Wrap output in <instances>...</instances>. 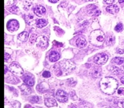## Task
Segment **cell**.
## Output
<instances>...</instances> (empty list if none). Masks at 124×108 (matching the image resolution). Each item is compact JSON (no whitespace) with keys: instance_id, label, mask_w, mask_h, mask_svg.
Returning <instances> with one entry per match:
<instances>
[{"instance_id":"cell-42","label":"cell","mask_w":124,"mask_h":108,"mask_svg":"<svg viewBox=\"0 0 124 108\" xmlns=\"http://www.w3.org/2000/svg\"><path fill=\"white\" fill-rule=\"evenodd\" d=\"M48 1L50 2H52V3H56V2H58L59 0H48Z\"/></svg>"},{"instance_id":"cell-29","label":"cell","mask_w":124,"mask_h":108,"mask_svg":"<svg viewBox=\"0 0 124 108\" xmlns=\"http://www.w3.org/2000/svg\"><path fill=\"white\" fill-rule=\"evenodd\" d=\"M12 106L13 108H21V103L18 101H15L12 103Z\"/></svg>"},{"instance_id":"cell-41","label":"cell","mask_w":124,"mask_h":108,"mask_svg":"<svg viewBox=\"0 0 124 108\" xmlns=\"http://www.w3.org/2000/svg\"><path fill=\"white\" fill-rule=\"evenodd\" d=\"M24 108H34L31 106V105H30V104H27V105L25 106Z\"/></svg>"},{"instance_id":"cell-40","label":"cell","mask_w":124,"mask_h":108,"mask_svg":"<svg viewBox=\"0 0 124 108\" xmlns=\"http://www.w3.org/2000/svg\"><path fill=\"white\" fill-rule=\"evenodd\" d=\"M105 1V2H107V4H111L113 3L114 1L115 0H104Z\"/></svg>"},{"instance_id":"cell-43","label":"cell","mask_w":124,"mask_h":108,"mask_svg":"<svg viewBox=\"0 0 124 108\" xmlns=\"http://www.w3.org/2000/svg\"><path fill=\"white\" fill-rule=\"evenodd\" d=\"M7 70H8V69H7V66H4V74H6V73L7 72Z\"/></svg>"},{"instance_id":"cell-3","label":"cell","mask_w":124,"mask_h":108,"mask_svg":"<svg viewBox=\"0 0 124 108\" xmlns=\"http://www.w3.org/2000/svg\"><path fill=\"white\" fill-rule=\"evenodd\" d=\"M59 67L61 69L62 72H71L75 68V64L73 61L67 59H64L61 61L58 64Z\"/></svg>"},{"instance_id":"cell-39","label":"cell","mask_w":124,"mask_h":108,"mask_svg":"<svg viewBox=\"0 0 124 108\" xmlns=\"http://www.w3.org/2000/svg\"><path fill=\"white\" fill-rule=\"evenodd\" d=\"M117 53L119 54H123L124 53V50L123 49H117Z\"/></svg>"},{"instance_id":"cell-11","label":"cell","mask_w":124,"mask_h":108,"mask_svg":"<svg viewBox=\"0 0 124 108\" xmlns=\"http://www.w3.org/2000/svg\"><path fill=\"white\" fill-rule=\"evenodd\" d=\"M34 12L38 17H42V16H43L46 13V8L44 7H43V6H36L34 8Z\"/></svg>"},{"instance_id":"cell-20","label":"cell","mask_w":124,"mask_h":108,"mask_svg":"<svg viewBox=\"0 0 124 108\" xmlns=\"http://www.w3.org/2000/svg\"><path fill=\"white\" fill-rule=\"evenodd\" d=\"M18 38L20 41H23V42H25V41H26L28 40L29 33L27 32H23L20 34H19Z\"/></svg>"},{"instance_id":"cell-18","label":"cell","mask_w":124,"mask_h":108,"mask_svg":"<svg viewBox=\"0 0 124 108\" xmlns=\"http://www.w3.org/2000/svg\"><path fill=\"white\" fill-rule=\"evenodd\" d=\"M102 74V69L101 68L98 67H94L92 71V75L94 78H98L101 76Z\"/></svg>"},{"instance_id":"cell-37","label":"cell","mask_w":124,"mask_h":108,"mask_svg":"<svg viewBox=\"0 0 124 108\" xmlns=\"http://www.w3.org/2000/svg\"><path fill=\"white\" fill-rule=\"evenodd\" d=\"M117 93L121 95L124 96V87H120L117 90Z\"/></svg>"},{"instance_id":"cell-9","label":"cell","mask_w":124,"mask_h":108,"mask_svg":"<svg viewBox=\"0 0 124 108\" xmlns=\"http://www.w3.org/2000/svg\"><path fill=\"white\" fill-rule=\"evenodd\" d=\"M23 80L25 84L29 86H33L35 83L34 76L30 74H24L23 76Z\"/></svg>"},{"instance_id":"cell-24","label":"cell","mask_w":124,"mask_h":108,"mask_svg":"<svg viewBox=\"0 0 124 108\" xmlns=\"http://www.w3.org/2000/svg\"><path fill=\"white\" fill-rule=\"evenodd\" d=\"M53 69H54V73H55V74L57 75V76H60V75H62V72L61 68L59 67L58 64L54 66L53 67Z\"/></svg>"},{"instance_id":"cell-14","label":"cell","mask_w":124,"mask_h":108,"mask_svg":"<svg viewBox=\"0 0 124 108\" xmlns=\"http://www.w3.org/2000/svg\"><path fill=\"white\" fill-rule=\"evenodd\" d=\"M106 10L111 14H116L119 11V8L117 5H111L107 7Z\"/></svg>"},{"instance_id":"cell-8","label":"cell","mask_w":124,"mask_h":108,"mask_svg":"<svg viewBox=\"0 0 124 108\" xmlns=\"http://www.w3.org/2000/svg\"><path fill=\"white\" fill-rule=\"evenodd\" d=\"M56 97L57 100L61 103H65L68 100L67 93L65 91H62V90H58L57 91L56 93Z\"/></svg>"},{"instance_id":"cell-21","label":"cell","mask_w":124,"mask_h":108,"mask_svg":"<svg viewBox=\"0 0 124 108\" xmlns=\"http://www.w3.org/2000/svg\"><path fill=\"white\" fill-rule=\"evenodd\" d=\"M25 19L26 23L28 24H29V25H32V24H33L35 23V20H34L35 18H34V17L31 15H28L25 16Z\"/></svg>"},{"instance_id":"cell-5","label":"cell","mask_w":124,"mask_h":108,"mask_svg":"<svg viewBox=\"0 0 124 108\" xmlns=\"http://www.w3.org/2000/svg\"><path fill=\"white\" fill-rule=\"evenodd\" d=\"M108 56L104 53H99L94 58V61L97 65L102 66L107 63L108 61Z\"/></svg>"},{"instance_id":"cell-1","label":"cell","mask_w":124,"mask_h":108,"mask_svg":"<svg viewBox=\"0 0 124 108\" xmlns=\"http://www.w3.org/2000/svg\"><path fill=\"white\" fill-rule=\"evenodd\" d=\"M118 86V82L113 77L103 78L100 81V87L104 93L107 95H112L115 93Z\"/></svg>"},{"instance_id":"cell-16","label":"cell","mask_w":124,"mask_h":108,"mask_svg":"<svg viewBox=\"0 0 124 108\" xmlns=\"http://www.w3.org/2000/svg\"><path fill=\"white\" fill-rule=\"evenodd\" d=\"M20 89L22 93L24 95H29L31 92V89L30 88L29 86L27 84H22L20 86Z\"/></svg>"},{"instance_id":"cell-15","label":"cell","mask_w":124,"mask_h":108,"mask_svg":"<svg viewBox=\"0 0 124 108\" xmlns=\"http://www.w3.org/2000/svg\"><path fill=\"white\" fill-rule=\"evenodd\" d=\"M60 58V55L56 51H53L50 53L49 59L51 62H56Z\"/></svg>"},{"instance_id":"cell-26","label":"cell","mask_w":124,"mask_h":108,"mask_svg":"<svg viewBox=\"0 0 124 108\" xmlns=\"http://www.w3.org/2000/svg\"><path fill=\"white\" fill-rule=\"evenodd\" d=\"M123 29V25H122V23H119L118 24L116 25V26L115 27V30L117 32H121Z\"/></svg>"},{"instance_id":"cell-2","label":"cell","mask_w":124,"mask_h":108,"mask_svg":"<svg viewBox=\"0 0 124 108\" xmlns=\"http://www.w3.org/2000/svg\"><path fill=\"white\" fill-rule=\"evenodd\" d=\"M105 39L104 33L101 30H96L92 32L90 35V42L95 46H101L104 43Z\"/></svg>"},{"instance_id":"cell-23","label":"cell","mask_w":124,"mask_h":108,"mask_svg":"<svg viewBox=\"0 0 124 108\" xmlns=\"http://www.w3.org/2000/svg\"><path fill=\"white\" fill-rule=\"evenodd\" d=\"M115 39L113 36H112V35L109 36L106 40V44L108 46H111V45H113V44L115 43Z\"/></svg>"},{"instance_id":"cell-25","label":"cell","mask_w":124,"mask_h":108,"mask_svg":"<svg viewBox=\"0 0 124 108\" xmlns=\"http://www.w3.org/2000/svg\"><path fill=\"white\" fill-rule=\"evenodd\" d=\"M111 72L113 73V74H119V73L121 72V69L117 67L116 66H111Z\"/></svg>"},{"instance_id":"cell-47","label":"cell","mask_w":124,"mask_h":108,"mask_svg":"<svg viewBox=\"0 0 124 108\" xmlns=\"http://www.w3.org/2000/svg\"><path fill=\"white\" fill-rule=\"evenodd\" d=\"M102 108H111L110 106H104V107H102Z\"/></svg>"},{"instance_id":"cell-10","label":"cell","mask_w":124,"mask_h":108,"mask_svg":"<svg viewBox=\"0 0 124 108\" xmlns=\"http://www.w3.org/2000/svg\"><path fill=\"white\" fill-rule=\"evenodd\" d=\"M88 14L90 16H98L100 15L101 12L98 9L97 7L94 5H89L88 7Z\"/></svg>"},{"instance_id":"cell-4","label":"cell","mask_w":124,"mask_h":108,"mask_svg":"<svg viewBox=\"0 0 124 108\" xmlns=\"http://www.w3.org/2000/svg\"><path fill=\"white\" fill-rule=\"evenodd\" d=\"M9 69L11 72L15 75L22 76L24 75V72L21 67L16 63H12L9 66Z\"/></svg>"},{"instance_id":"cell-17","label":"cell","mask_w":124,"mask_h":108,"mask_svg":"<svg viewBox=\"0 0 124 108\" xmlns=\"http://www.w3.org/2000/svg\"><path fill=\"white\" fill-rule=\"evenodd\" d=\"M86 43H87V41H86V40L84 38L82 37H79L76 40V46H78L79 48H82V47H84L86 45Z\"/></svg>"},{"instance_id":"cell-7","label":"cell","mask_w":124,"mask_h":108,"mask_svg":"<svg viewBox=\"0 0 124 108\" xmlns=\"http://www.w3.org/2000/svg\"><path fill=\"white\" fill-rule=\"evenodd\" d=\"M19 27V24L16 19H11L7 24V28L9 31L14 32L18 30Z\"/></svg>"},{"instance_id":"cell-22","label":"cell","mask_w":124,"mask_h":108,"mask_svg":"<svg viewBox=\"0 0 124 108\" xmlns=\"http://www.w3.org/2000/svg\"><path fill=\"white\" fill-rule=\"evenodd\" d=\"M111 63L116 64L117 65H121L124 63V58H121V57H116L111 60Z\"/></svg>"},{"instance_id":"cell-35","label":"cell","mask_w":124,"mask_h":108,"mask_svg":"<svg viewBox=\"0 0 124 108\" xmlns=\"http://www.w3.org/2000/svg\"><path fill=\"white\" fill-rule=\"evenodd\" d=\"M117 105L120 108H124V99L119 101L117 102Z\"/></svg>"},{"instance_id":"cell-13","label":"cell","mask_w":124,"mask_h":108,"mask_svg":"<svg viewBox=\"0 0 124 108\" xmlns=\"http://www.w3.org/2000/svg\"><path fill=\"white\" fill-rule=\"evenodd\" d=\"M48 88H49V86L48 84L45 82L41 83L40 84L37 86V91L41 93H44V92H46L48 89Z\"/></svg>"},{"instance_id":"cell-12","label":"cell","mask_w":124,"mask_h":108,"mask_svg":"<svg viewBox=\"0 0 124 108\" xmlns=\"http://www.w3.org/2000/svg\"><path fill=\"white\" fill-rule=\"evenodd\" d=\"M44 103H45V104L46 105V106L48 107V108H50V107H53V106H56L58 105L55 100H54V98H46V99L44 100Z\"/></svg>"},{"instance_id":"cell-46","label":"cell","mask_w":124,"mask_h":108,"mask_svg":"<svg viewBox=\"0 0 124 108\" xmlns=\"http://www.w3.org/2000/svg\"><path fill=\"white\" fill-rule=\"evenodd\" d=\"M119 2H120V3H122V2H124V0H118Z\"/></svg>"},{"instance_id":"cell-31","label":"cell","mask_w":124,"mask_h":108,"mask_svg":"<svg viewBox=\"0 0 124 108\" xmlns=\"http://www.w3.org/2000/svg\"><path fill=\"white\" fill-rule=\"evenodd\" d=\"M16 0H5V5L6 6H12Z\"/></svg>"},{"instance_id":"cell-33","label":"cell","mask_w":124,"mask_h":108,"mask_svg":"<svg viewBox=\"0 0 124 108\" xmlns=\"http://www.w3.org/2000/svg\"><path fill=\"white\" fill-rule=\"evenodd\" d=\"M70 97L71 98V99L73 100H77V96H76V93H75V91H71L70 93Z\"/></svg>"},{"instance_id":"cell-34","label":"cell","mask_w":124,"mask_h":108,"mask_svg":"<svg viewBox=\"0 0 124 108\" xmlns=\"http://www.w3.org/2000/svg\"><path fill=\"white\" fill-rule=\"evenodd\" d=\"M36 39H37V38H36V35H34V34H33V35H32L31 36H30V40H29V41H30V43L33 44L36 41Z\"/></svg>"},{"instance_id":"cell-38","label":"cell","mask_w":124,"mask_h":108,"mask_svg":"<svg viewBox=\"0 0 124 108\" xmlns=\"http://www.w3.org/2000/svg\"><path fill=\"white\" fill-rule=\"evenodd\" d=\"M11 59V57L10 56L9 54H8L7 53H5V55H4V59L6 61H8L10 60Z\"/></svg>"},{"instance_id":"cell-45","label":"cell","mask_w":124,"mask_h":108,"mask_svg":"<svg viewBox=\"0 0 124 108\" xmlns=\"http://www.w3.org/2000/svg\"><path fill=\"white\" fill-rule=\"evenodd\" d=\"M121 72L124 74V66H123L122 67V68H121Z\"/></svg>"},{"instance_id":"cell-27","label":"cell","mask_w":124,"mask_h":108,"mask_svg":"<svg viewBox=\"0 0 124 108\" xmlns=\"http://www.w3.org/2000/svg\"><path fill=\"white\" fill-rule=\"evenodd\" d=\"M9 11L12 13H16L18 12V7L16 6H13L9 8Z\"/></svg>"},{"instance_id":"cell-36","label":"cell","mask_w":124,"mask_h":108,"mask_svg":"<svg viewBox=\"0 0 124 108\" xmlns=\"http://www.w3.org/2000/svg\"><path fill=\"white\" fill-rule=\"evenodd\" d=\"M42 76L44 78H49L50 77L51 74L50 73V72L48 71H44L43 73H42Z\"/></svg>"},{"instance_id":"cell-19","label":"cell","mask_w":124,"mask_h":108,"mask_svg":"<svg viewBox=\"0 0 124 108\" xmlns=\"http://www.w3.org/2000/svg\"><path fill=\"white\" fill-rule=\"evenodd\" d=\"M36 26L37 27L39 28V29H41V28L44 27H45L46 25H47V24H48V21H47L46 19H38L36 21Z\"/></svg>"},{"instance_id":"cell-49","label":"cell","mask_w":124,"mask_h":108,"mask_svg":"<svg viewBox=\"0 0 124 108\" xmlns=\"http://www.w3.org/2000/svg\"><path fill=\"white\" fill-rule=\"evenodd\" d=\"M86 1H90V0H86Z\"/></svg>"},{"instance_id":"cell-48","label":"cell","mask_w":124,"mask_h":108,"mask_svg":"<svg viewBox=\"0 0 124 108\" xmlns=\"http://www.w3.org/2000/svg\"><path fill=\"white\" fill-rule=\"evenodd\" d=\"M75 108V107H73V108Z\"/></svg>"},{"instance_id":"cell-32","label":"cell","mask_w":124,"mask_h":108,"mask_svg":"<svg viewBox=\"0 0 124 108\" xmlns=\"http://www.w3.org/2000/svg\"><path fill=\"white\" fill-rule=\"evenodd\" d=\"M81 106V108H92V106L88 103H82Z\"/></svg>"},{"instance_id":"cell-28","label":"cell","mask_w":124,"mask_h":108,"mask_svg":"<svg viewBox=\"0 0 124 108\" xmlns=\"http://www.w3.org/2000/svg\"><path fill=\"white\" fill-rule=\"evenodd\" d=\"M30 101L33 103H36L39 101V98L37 96H33L31 97V98L30 99Z\"/></svg>"},{"instance_id":"cell-30","label":"cell","mask_w":124,"mask_h":108,"mask_svg":"<svg viewBox=\"0 0 124 108\" xmlns=\"http://www.w3.org/2000/svg\"><path fill=\"white\" fill-rule=\"evenodd\" d=\"M31 4L30 3V2H28V1H25V2H24V4H23V7H24V9L25 10H29V8H30V7H31Z\"/></svg>"},{"instance_id":"cell-6","label":"cell","mask_w":124,"mask_h":108,"mask_svg":"<svg viewBox=\"0 0 124 108\" xmlns=\"http://www.w3.org/2000/svg\"><path fill=\"white\" fill-rule=\"evenodd\" d=\"M36 44L38 46L42 49H45L47 47L48 44V39L46 36L41 35V36H39L36 39Z\"/></svg>"},{"instance_id":"cell-44","label":"cell","mask_w":124,"mask_h":108,"mask_svg":"<svg viewBox=\"0 0 124 108\" xmlns=\"http://www.w3.org/2000/svg\"><path fill=\"white\" fill-rule=\"evenodd\" d=\"M121 82H122V83H123L124 84V76H122V77L121 78Z\"/></svg>"}]
</instances>
